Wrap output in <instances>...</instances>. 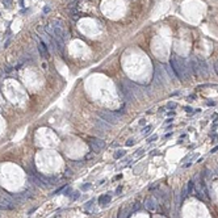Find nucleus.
I'll list each match as a JSON object with an SVG mask.
<instances>
[{
  "mask_svg": "<svg viewBox=\"0 0 218 218\" xmlns=\"http://www.w3.org/2000/svg\"><path fill=\"white\" fill-rule=\"evenodd\" d=\"M125 154H126V151H125V150H117L116 153L113 154V158L114 159H120V158H122V156H125Z\"/></svg>",
  "mask_w": 218,
  "mask_h": 218,
  "instance_id": "nucleus-7",
  "label": "nucleus"
},
{
  "mask_svg": "<svg viewBox=\"0 0 218 218\" xmlns=\"http://www.w3.org/2000/svg\"><path fill=\"white\" fill-rule=\"evenodd\" d=\"M71 190H72V189H71V188L68 187V188H67V190H65V195H66V196H67V195H71Z\"/></svg>",
  "mask_w": 218,
  "mask_h": 218,
  "instance_id": "nucleus-16",
  "label": "nucleus"
},
{
  "mask_svg": "<svg viewBox=\"0 0 218 218\" xmlns=\"http://www.w3.org/2000/svg\"><path fill=\"white\" fill-rule=\"evenodd\" d=\"M87 142H88V146L91 147V150L93 151V153H100V151H102L105 148V146H107L102 139L95 138V137H89Z\"/></svg>",
  "mask_w": 218,
  "mask_h": 218,
  "instance_id": "nucleus-2",
  "label": "nucleus"
},
{
  "mask_svg": "<svg viewBox=\"0 0 218 218\" xmlns=\"http://www.w3.org/2000/svg\"><path fill=\"white\" fill-rule=\"evenodd\" d=\"M111 196L109 195H101V196H99V198H97V202H99V205H107V204H109L111 202Z\"/></svg>",
  "mask_w": 218,
  "mask_h": 218,
  "instance_id": "nucleus-4",
  "label": "nucleus"
},
{
  "mask_svg": "<svg viewBox=\"0 0 218 218\" xmlns=\"http://www.w3.org/2000/svg\"><path fill=\"white\" fill-rule=\"evenodd\" d=\"M212 118H213V121H218V114L214 113V114L212 116Z\"/></svg>",
  "mask_w": 218,
  "mask_h": 218,
  "instance_id": "nucleus-14",
  "label": "nucleus"
},
{
  "mask_svg": "<svg viewBox=\"0 0 218 218\" xmlns=\"http://www.w3.org/2000/svg\"><path fill=\"white\" fill-rule=\"evenodd\" d=\"M133 144H134V139H133V138L128 139V142H126V146H128V147H130V146H133Z\"/></svg>",
  "mask_w": 218,
  "mask_h": 218,
  "instance_id": "nucleus-12",
  "label": "nucleus"
},
{
  "mask_svg": "<svg viewBox=\"0 0 218 218\" xmlns=\"http://www.w3.org/2000/svg\"><path fill=\"white\" fill-rule=\"evenodd\" d=\"M89 187H91V184H84V185L82 187V189H88Z\"/></svg>",
  "mask_w": 218,
  "mask_h": 218,
  "instance_id": "nucleus-19",
  "label": "nucleus"
},
{
  "mask_svg": "<svg viewBox=\"0 0 218 218\" xmlns=\"http://www.w3.org/2000/svg\"><path fill=\"white\" fill-rule=\"evenodd\" d=\"M168 108H176V104L175 102H170V104H168Z\"/></svg>",
  "mask_w": 218,
  "mask_h": 218,
  "instance_id": "nucleus-18",
  "label": "nucleus"
},
{
  "mask_svg": "<svg viewBox=\"0 0 218 218\" xmlns=\"http://www.w3.org/2000/svg\"><path fill=\"white\" fill-rule=\"evenodd\" d=\"M97 116L109 125H117L120 122L118 116L112 111H99L97 112Z\"/></svg>",
  "mask_w": 218,
  "mask_h": 218,
  "instance_id": "nucleus-1",
  "label": "nucleus"
},
{
  "mask_svg": "<svg viewBox=\"0 0 218 218\" xmlns=\"http://www.w3.org/2000/svg\"><path fill=\"white\" fill-rule=\"evenodd\" d=\"M184 111L188 112V113H190V112H193V109H192L190 107H184Z\"/></svg>",
  "mask_w": 218,
  "mask_h": 218,
  "instance_id": "nucleus-13",
  "label": "nucleus"
},
{
  "mask_svg": "<svg viewBox=\"0 0 218 218\" xmlns=\"http://www.w3.org/2000/svg\"><path fill=\"white\" fill-rule=\"evenodd\" d=\"M121 190H122V188L118 187V188H117V190H116V193H117V195H120V193H121Z\"/></svg>",
  "mask_w": 218,
  "mask_h": 218,
  "instance_id": "nucleus-21",
  "label": "nucleus"
},
{
  "mask_svg": "<svg viewBox=\"0 0 218 218\" xmlns=\"http://www.w3.org/2000/svg\"><path fill=\"white\" fill-rule=\"evenodd\" d=\"M36 210H37V208H33V209H30V210H29V214H32V213L36 212Z\"/></svg>",
  "mask_w": 218,
  "mask_h": 218,
  "instance_id": "nucleus-23",
  "label": "nucleus"
},
{
  "mask_svg": "<svg viewBox=\"0 0 218 218\" xmlns=\"http://www.w3.org/2000/svg\"><path fill=\"white\" fill-rule=\"evenodd\" d=\"M72 193H74V195L71 196V200H78V198H79V196H80V192L78 190V192H72Z\"/></svg>",
  "mask_w": 218,
  "mask_h": 218,
  "instance_id": "nucleus-10",
  "label": "nucleus"
},
{
  "mask_svg": "<svg viewBox=\"0 0 218 218\" xmlns=\"http://www.w3.org/2000/svg\"><path fill=\"white\" fill-rule=\"evenodd\" d=\"M96 125H99V128H101L102 130H108V129H111V125L107 124V122L102 121V120H96Z\"/></svg>",
  "mask_w": 218,
  "mask_h": 218,
  "instance_id": "nucleus-5",
  "label": "nucleus"
},
{
  "mask_svg": "<svg viewBox=\"0 0 218 218\" xmlns=\"http://www.w3.org/2000/svg\"><path fill=\"white\" fill-rule=\"evenodd\" d=\"M193 188H195V180H190L189 183H188V195H190V193H192Z\"/></svg>",
  "mask_w": 218,
  "mask_h": 218,
  "instance_id": "nucleus-9",
  "label": "nucleus"
},
{
  "mask_svg": "<svg viewBox=\"0 0 218 218\" xmlns=\"http://www.w3.org/2000/svg\"><path fill=\"white\" fill-rule=\"evenodd\" d=\"M156 139H158V135H156V134H154L153 137H150V138L147 139V142L148 143H151V142H154V141H156Z\"/></svg>",
  "mask_w": 218,
  "mask_h": 218,
  "instance_id": "nucleus-11",
  "label": "nucleus"
},
{
  "mask_svg": "<svg viewBox=\"0 0 218 218\" xmlns=\"http://www.w3.org/2000/svg\"><path fill=\"white\" fill-rule=\"evenodd\" d=\"M11 1H12V0H3V3H5V5H7V7L11 5Z\"/></svg>",
  "mask_w": 218,
  "mask_h": 218,
  "instance_id": "nucleus-17",
  "label": "nucleus"
},
{
  "mask_svg": "<svg viewBox=\"0 0 218 218\" xmlns=\"http://www.w3.org/2000/svg\"><path fill=\"white\" fill-rule=\"evenodd\" d=\"M217 151H218V144L215 146V147H213V148H212V151H210V153L214 154V153H217Z\"/></svg>",
  "mask_w": 218,
  "mask_h": 218,
  "instance_id": "nucleus-15",
  "label": "nucleus"
},
{
  "mask_svg": "<svg viewBox=\"0 0 218 218\" xmlns=\"http://www.w3.org/2000/svg\"><path fill=\"white\" fill-rule=\"evenodd\" d=\"M146 208H147L148 210H155V202H154V200L147 198V200H146Z\"/></svg>",
  "mask_w": 218,
  "mask_h": 218,
  "instance_id": "nucleus-6",
  "label": "nucleus"
},
{
  "mask_svg": "<svg viewBox=\"0 0 218 218\" xmlns=\"http://www.w3.org/2000/svg\"><path fill=\"white\" fill-rule=\"evenodd\" d=\"M0 217H1V215H0Z\"/></svg>",
  "mask_w": 218,
  "mask_h": 218,
  "instance_id": "nucleus-24",
  "label": "nucleus"
},
{
  "mask_svg": "<svg viewBox=\"0 0 218 218\" xmlns=\"http://www.w3.org/2000/svg\"><path fill=\"white\" fill-rule=\"evenodd\" d=\"M93 202H95V200H91L89 202H87V204L84 205V210H85V212H87V213H89L91 208L93 206Z\"/></svg>",
  "mask_w": 218,
  "mask_h": 218,
  "instance_id": "nucleus-8",
  "label": "nucleus"
},
{
  "mask_svg": "<svg viewBox=\"0 0 218 218\" xmlns=\"http://www.w3.org/2000/svg\"><path fill=\"white\" fill-rule=\"evenodd\" d=\"M121 177H122V175H121V173H120V175H117L116 177H114V180H120V179H121Z\"/></svg>",
  "mask_w": 218,
  "mask_h": 218,
  "instance_id": "nucleus-22",
  "label": "nucleus"
},
{
  "mask_svg": "<svg viewBox=\"0 0 218 218\" xmlns=\"http://www.w3.org/2000/svg\"><path fill=\"white\" fill-rule=\"evenodd\" d=\"M37 49H38V51H40L41 57H42V58H46V59H47V58H49L47 45H46V43L43 42V41H41V40H40V45L37 46Z\"/></svg>",
  "mask_w": 218,
  "mask_h": 218,
  "instance_id": "nucleus-3",
  "label": "nucleus"
},
{
  "mask_svg": "<svg viewBox=\"0 0 218 218\" xmlns=\"http://www.w3.org/2000/svg\"><path fill=\"white\" fill-rule=\"evenodd\" d=\"M208 105H209V107H214L215 102H213V101H208Z\"/></svg>",
  "mask_w": 218,
  "mask_h": 218,
  "instance_id": "nucleus-20",
  "label": "nucleus"
}]
</instances>
